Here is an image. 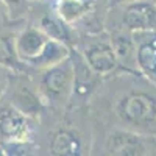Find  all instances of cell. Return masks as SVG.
I'll list each match as a JSON object with an SVG mask.
<instances>
[{
	"instance_id": "obj_1",
	"label": "cell",
	"mask_w": 156,
	"mask_h": 156,
	"mask_svg": "<svg viewBox=\"0 0 156 156\" xmlns=\"http://www.w3.org/2000/svg\"><path fill=\"white\" fill-rule=\"evenodd\" d=\"M87 108L92 126L156 136V86L137 70H119L103 78Z\"/></svg>"
},
{
	"instance_id": "obj_2",
	"label": "cell",
	"mask_w": 156,
	"mask_h": 156,
	"mask_svg": "<svg viewBox=\"0 0 156 156\" xmlns=\"http://www.w3.org/2000/svg\"><path fill=\"white\" fill-rule=\"evenodd\" d=\"M90 153L119 156L156 154V136L117 126H92Z\"/></svg>"
},
{
	"instance_id": "obj_3",
	"label": "cell",
	"mask_w": 156,
	"mask_h": 156,
	"mask_svg": "<svg viewBox=\"0 0 156 156\" xmlns=\"http://www.w3.org/2000/svg\"><path fill=\"white\" fill-rule=\"evenodd\" d=\"M39 120L25 115L11 103L0 105V145L5 154H30L37 147Z\"/></svg>"
},
{
	"instance_id": "obj_4",
	"label": "cell",
	"mask_w": 156,
	"mask_h": 156,
	"mask_svg": "<svg viewBox=\"0 0 156 156\" xmlns=\"http://www.w3.org/2000/svg\"><path fill=\"white\" fill-rule=\"evenodd\" d=\"M33 78L48 109L62 111L69 106L73 92V64L70 56L48 69L33 72Z\"/></svg>"
},
{
	"instance_id": "obj_5",
	"label": "cell",
	"mask_w": 156,
	"mask_h": 156,
	"mask_svg": "<svg viewBox=\"0 0 156 156\" xmlns=\"http://www.w3.org/2000/svg\"><path fill=\"white\" fill-rule=\"evenodd\" d=\"M105 30L129 33L156 30V0H133L109 6L105 16Z\"/></svg>"
},
{
	"instance_id": "obj_6",
	"label": "cell",
	"mask_w": 156,
	"mask_h": 156,
	"mask_svg": "<svg viewBox=\"0 0 156 156\" xmlns=\"http://www.w3.org/2000/svg\"><path fill=\"white\" fill-rule=\"evenodd\" d=\"M72 48H75L89 64V67L101 78L122 70L111 42V36L106 30L78 34Z\"/></svg>"
},
{
	"instance_id": "obj_7",
	"label": "cell",
	"mask_w": 156,
	"mask_h": 156,
	"mask_svg": "<svg viewBox=\"0 0 156 156\" xmlns=\"http://www.w3.org/2000/svg\"><path fill=\"white\" fill-rule=\"evenodd\" d=\"M5 95H8V103L36 120L41 119L48 109L44 97L39 92L33 73H12Z\"/></svg>"
},
{
	"instance_id": "obj_8",
	"label": "cell",
	"mask_w": 156,
	"mask_h": 156,
	"mask_svg": "<svg viewBox=\"0 0 156 156\" xmlns=\"http://www.w3.org/2000/svg\"><path fill=\"white\" fill-rule=\"evenodd\" d=\"M70 59L73 64V92L69 105L87 106L90 97L94 95L103 78L89 67V64L75 48L70 51Z\"/></svg>"
},
{
	"instance_id": "obj_9",
	"label": "cell",
	"mask_w": 156,
	"mask_h": 156,
	"mask_svg": "<svg viewBox=\"0 0 156 156\" xmlns=\"http://www.w3.org/2000/svg\"><path fill=\"white\" fill-rule=\"evenodd\" d=\"M50 36H47L39 27L34 23L22 25L16 30L14 34V48L19 59L25 62L31 69L34 61L42 53V50L50 41ZM33 72V70H31Z\"/></svg>"
},
{
	"instance_id": "obj_10",
	"label": "cell",
	"mask_w": 156,
	"mask_h": 156,
	"mask_svg": "<svg viewBox=\"0 0 156 156\" xmlns=\"http://www.w3.org/2000/svg\"><path fill=\"white\" fill-rule=\"evenodd\" d=\"M136 42V69L156 86V30L133 33Z\"/></svg>"
},
{
	"instance_id": "obj_11",
	"label": "cell",
	"mask_w": 156,
	"mask_h": 156,
	"mask_svg": "<svg viewBox=\"0 0 156 156\" xmlns=\"http://www.w3.org/2000/svg\"><path fill=\"white\" fill-rule=\"evenodd\" d=\"M34 25L39 27L51 39L61 41V42L67 44L70 47H73L76 37H78L76 30L73 27H70L69 23H66L55 12L53 6H51V2H45L44 3V9L41 11L39 16H36Z\"/></svg>"
},
{
	"instance_id": "obj_12",
	"label": "cell",
	"mask_w": 156,
	"mask_h": 156,
	"mask_svg": "<svg viewBox=\"0 0 156 156\" xmlns=\"http://www.w3.org/2000/svg\"><path fill=\"white\" fill-rule=\"evenodd\" d=\"M111 36V42L115 51L117 61L122 70L136 69V42L133 33L125 30H106Z\"/></svg>"
},
{
	"instance_id": "obj_13",
	"label": "cell",
	"mask_w": 156,
	"mask_h": 156,
	"mask_svg": "<svg viewBox=\"0 0 156 156\" xmlns=\"http://www.w3.org/2000/svg\"><path fill=\"white\" fill-rule=\"evenodd\" d=\"M17 28L0 30V66H3L14 73H33L25 62H22L14 48V34Z\"/></svg>"
},
{
	"instance_id": "obj_14",
	"label": "cell",
	"mask_w": 156,
	"mask_h": 156,
	"mask_svg": "<svg viewBox=\"0 0 156 156\" xmlns=\"http://www.w3.org/2000/svg\"><path fill=\"white\" fill-rule=\"evenodd\" d=\"M3 5L6 6L9 17L16 22H25L30 14L31 3L28 0H2Z\"/></svg>"
},
{
	"instance_id": "obj_15",
	"label": "cell",
	"mask_w": 156,
	"mask_h": 156,
	"mask_svg": "<svg viewBox=\"0 0 156 156\" xmlns=\"http://www.w3.org/2000/svg\"><path fill=\"white\" fill-rule=\"evenodd\" d=\"M12 70L0 66V100H2L6 94V90L9 87V83H11V78H12Z\"/></svg>"
},
{
	"instance_id": "obj_16",
	"label": "cell",
	"mask_w": 156,
	"mask_h": 156,
	"mask_svg": "<svg viewBox=\"0 0 156 156\" xmlns=\"http://www.w3.org/2000/svg\"><path fill=\"white\" fill-rule=\"evenodd\" d=\"M16 23H25V22H16L9 17V12L6 9V6L3 5V2L0 0V30L2 28H12V25Z\"/></svg>"
},
{
	"instance_id": "obj_17",
	"label": "cell",
	"mask_w": 156,
	"mask_h": 156,
	"mask_svg": "<svg viewBox=\"0 0 156 156\" xmlns=\"http://www.w3.org/2000/svg\"><path fill=\"white\" fill-rule=\"evenodd\" d=\"M106 2H108V8H109V6L122 5V3H126V2H133V0H106Z\"/></svg>"
},
{
	"instance_id": "obj_18",
	"label": "cell",
	"mask_w": 156,
	"mask_h": 156,
	"mask_svg": "<svg viewBox=\"0 0 156 156\" xmlns=\"http://www.w3.org/2000/svg\"><path fill=\"white\" fill-rule=\"evenodd\" d=\"M30 3H45V2H50V0H28Z\"/></svg>"
},
{
	"instance_id": "obj_19",
	"label": "cell",
	"mask_w": 156,
	"mask_h": 156,
	"mask_svg": "<svg viewBox=\"0 0 156 156\" xmlns=\"http://www.w3.org/2000/svg\"><path fill=\"white\" fill-rule=\"evenodd\" d=\"M50 2H55V0H50Z\"/></svg>"
}]
</instances>
